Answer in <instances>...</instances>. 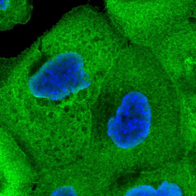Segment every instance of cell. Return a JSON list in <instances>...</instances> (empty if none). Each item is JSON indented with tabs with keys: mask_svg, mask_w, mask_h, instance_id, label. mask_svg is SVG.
I'll return each mask as SVG.
<instances>
[{
	"mask_svg": "<svg viewBox=\"0 0 196 196\" xmlns=\"http://www.w3.org/2000/svg\"><path fill=\"white\" fill-rule=\"evenodd\" d=\"M82 56L68 50L52 57L30 79L33 92L37 96L55 98L64 96L71 90L88 87L91 80Z\"/></svg>",
	"mask_w": 196,
	"mask_h": 196,
	"instance_id": "1",
	"label": "cell"
},
{
	"mask_svg": "<svg viewBox=\"0 0 196 196\" xmlns=\"http://www.w3.org/2000/svg\"><path fill=\"white\" fill-rule=\"evenodd\" d=\"M157 191L151 186L144 185L134 187L125 194L126 196L158 195Z\"/></svg>",
	"mask_w": 196,
	"mask_h": 196,
	"instance_id": "4",
	"label": "cell"
},
{
	"mask_svg": "<svg viewBox=\"0 0 196 196\" xmlns=\"http://www.w3.org/2000/svg\"><path fill=\"white\" fill-rule=\"evenodd\" d=\"M0 30H9L17 24H27L30 19L33 6L26 0L0 1Z\"/></svg>",
	"mask_w": 196,
	"mask_h": 196,
	"instance_id": "3",
	"label": "cell"
},
{
	"mask_svg": "<svg viewBox=\"0 0 196 196\" xmlns=\"http://www.w3.org/2000/svg\"><path fill=\"white\" fill-rule=\"evenodd\" d=\"M151 109L142 93L130 92L122 98L115 116L109 119L107 133L118 147L128 149L143 142L150 132Z\"/></svg>",
	"mask_w": 196,
	"mask_h": 196,
	"instance_id": "2",
	"label": "cell"
}]
</instances>
